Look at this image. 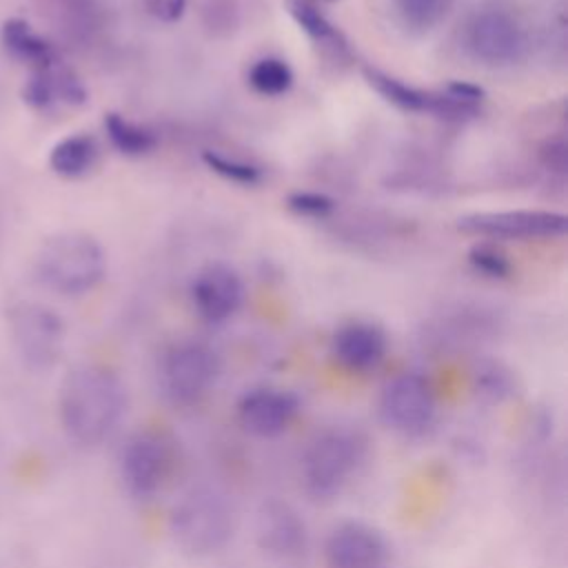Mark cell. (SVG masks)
<instances>
[{"mask_svg":"<svg viewBox=\"0 0 568 568\" xmlns=\"http://www.w3.org/2000/svg\"><path fill=\"white\" fill-rule=\"evenodd\" d=\"M58 413L71 442L87 448L100 446L124 419L126 388L106 366H78L62 382Z\"/></svg>","mask_w":568,"mask_h":568,"instance_id":"cell-1","label":"cell"},{"mask_svg":"<svg viewBox=\"0 0 568 568\" xmlns=\"http://www.w3.org/2000/svg\"><path fill=\"white\" fill-rule=\"evenodd\" d=\"M36 280L64 297L91 293L106 275L102 244L82 231H64L47 237L36 253Z\"/></svg>","mask_w":568,"mask_h":568,"instance_id":"cell-2","label":"cell"},{"mask_svg":"<svg viewBox=\"0 0 568 568\" xmlns=\"http://www.w3.org/2000/svg\"><path fill=\"white\" fill-rule=\"evenodd\" d=\"M173 541L193 557H209L226 548L235 532V510L224 490L211 484L191 486L171 508Z\"/></svg>","mask_w":568,"mask_h":568,"instance_id":"cell-3","label":"cell"},{"mask_svg":"<svg viewBox=\"0 0 568 568\" xmlns=\"http://www.w3.org/2000/svg\"><path fill=\"white\" fill-rule=\"evenodd\" d=\"M368 457V437L357 426L320 430L302 455L304 490L320 501L337 497Z\"/></svg>","mask_w":568,"mask_h":568,"instance_id":"cell-4","label":"cell"},{"mask_svg":"<svg viewBox=\"0 0 568 568\" xmlns=\"http://www.w3.org/2000/svg\"><path fill=\"white\" fill-rule=\"evenodd\" d=\"M7 326L16 353L31 371H49L64 346L62 317L40 302H16L7 311Z\"/></svg>","mask_w":568,"mask_h":568,"instance_id":"cell-5","label":"cell"},{"mask_svg":"<svg viewBox=\"0 0 568 568\" xmlns=\"http://www.w3.org/2000/svg\"><path fill=\"white\" fill-rule=\"evenodd\" d=\"M382 422L402 437L417 439L433 430L437 422V397L419 373H399L379 393Z\"/></svg>","mask_w":568,"mask_h":568,"instance_id":"cell-6","label":"cell"},{"mask_svg":"<svg viewBox=\"0 0 568 568\" xmlns=\"http://www.w3.org/2000/svg\"><path fill=\"white\" fill-rule=\"evenodd\" d=\"M220 359L213 348L200 342L171 346L160 364V386L175 406H193L215 386Z\"/></svg>","mask_w":568,"mask_h":568,"instance_id":"cell-7","label":"cell"},{"mask_svg":"<svg viewBox=\"0 0 568 568\" xmlns=\"http://www.w3.org/2000/svg\"><path fill=\"white\" fill-rule=\"evenodd\" d=\"M120 479L135 499H151L171 475L173 450L158 430H138L120 448Z\"/></svg>","mask_w":568,"mask_h":568,"instance_id":"cell-8","label":"cell"},{"mask_svg":"<svg viewBox=\"0 0 568 568\" xmlns=\"http://www.w3.org/2000/svg\"><path fill=\"white\" fill-rule=\"evenodd\" d=\"M457 226L475 235L532 240V237L564 235L568 229V217L557 211H539V209L481 211V213H470L459 217Z\"/></svg>","mask_w":568,"mask_h":568,"instance_id":"cell-9","label":"cell"},{"mask_svg":"<svg viewBox=\"0 0 568 568\" xmlns=\"http://www.w3.org/2000/svg\"><path fill=\"white\" fill-rule=\"evenodd\" d=\"M255 541L271 559L295 561L308 548V528L293 504L266 499L255 515Z\"/></svg>","mask_w":568,"mask_h":568,"instance_id":"cell-10","label":"cell"},{"mask_svg":"<svg viewBox=\"0 0 568 568\" xmlns=\"http://www.w3.org/2000/svg\"><path fill=\"white\" fill-rule=\"evenodd\" d=\"M466 49L484 64H510L524 51V33L508 13L488 9L470 18L466 27Z\"/></svg>","mask_w":568,"mask_h":568,"instance_id":"cell-11","label":"cell"},{"mask_svg":"<svg viewBox=\"0 0 568 568\" xmlns=\"http://www.w3.org/2000/svg\"><path fill=\"white\" fill-rule=\"evenodd\" d=\"M388 555L390 546L386 537L364 521H344L324 541L328 568H382Z\"/></svg>","mask_w":568,"mask_h":568,"instance_id":"cell-12","label":"cell"},{"mask_svg":"<svg viewBox=\"0 0 568 568\" xmlns=\"http://www.w3.org/2000/svg\"><path fill=\"white\" fill-rule=\"evenodd\" d=\"M191 300L197 315L209 324L226 322L237 313L244 300V284L240 273L224 264L211 262L197 271L191 284Z\"/></svg>","mask_w":568,"mask_h":568,"instance_id":"cell-13","label":"cell"},{"mask_svg":"<svg viewBox=\"0 0 568 568\" xmlns=\"http://www.w3.org/2000/svg\"><path fill=\"white\" fill-rule=\"evenodd\" d=\"M300 399L284 388L257 386L246 390L237 402L240 426L255 437H277L297 417Z\"/></svg>","mask_w":568,"mask_h":568,"instance_id":"cell-14","label":"cell"},{"mask_svg":"<svg viewBox=\"0 0 568 568\" xmlns=\"http://www.w3.org/2000/svg\"><path fill=\"white\" fill-rule=\"evenodd\" d=\"M82 78L62 60L33 69L22 87V100L29 109L47 113L58 106H80L87 102Z\"/></svg>","mask_w":568,"mask_h":568,"instance_id":"cell-15","label":"cell"},{"mask_svg":"<svg viewBox=\"0 0 568 568\" xmlns=\"http://www.w3.org/2000/svg\"><path fill=\"white\" fill-rule=\"evenodd\" d=\"M364 78L366 82L393 106L402 109V111H410V113H435L442 118H462L468 113H475V109L453 100L448 93H433V91H424L417 89L395 75H388L375 67H366L364 69Z\"/></svg>","mask_w":568,"mask_h":568,"instance_id":"cell-16","label":"cell"},{"mask_svg":"<svg viewBox=\"0 0 568 568\" xmlns=\"http://www.w3.org/2000/svg\"><path fill=\"white\" fill-rule=\"evenodd\" d=\"M388 348L386 333L371 322H351L335 331L331 353L351 373H366L382 364Z\"/></svg>","mask_w":568,"mask_h":568,"instance_id":"cell-17","label":"cell"},{"mask_svg":"<svg viewBox=\"0 0 568 568\" xmlns=\"http://www.w3.org/2000/svg\"><path fill=\"white\" fill-rule=\"evenodd\" d=\"M0 44L9 58L29 67V71L60 60L58 49L22 18H7L0 27Z\"/></svg>","mask_w":568,"mask_h":568,"instance_id":"cell-18","label":"cell"},{"mask_svg":"<svg viewBox=\"0 0 568 568\" xmlns=\"http://www.w3.org/2000/svg\"><path fill=\"white\" fill-rule=\"evenodd\" d=\"M100 158L95 135L75 131L58 140L49 151V169L62 180H80L93 171Z\"/></svg>","mask_w":568,"mask_h":568,"instance_id":"cell-19","label":"cell"},{"mask_svg":"<svg viewBox=\"0 0 568 568\" xmlns=\"http://www.w3.org/2000/svg\"><path fill=\"white\" fill-rule=\"evenodd\" d=\"M104 131H106V138L109 142L122 153V155H129V158H140V155H146L149 151L155 149L158 144V138L151 129L124 118L122 113H115V111H109L104 115Z\"/></svg>","mask_w":568,"mask_h":568,"instance_id":"cell-20","label":"cell"},{"mask_svg":"<svg viewBox=\"0 0 568 568\" xmlns=\"http://www.w3.org/2000/svg\"><path fill=\"white\" fill-rule=\"evenodd\" d=\"M248 84L253 87V91H257L260 95L266 98H275L286 93L293 87V69L288 67L286 60L275 58V55H266L260 58L251 64L248 69Z\"/></svg>","mask_w":568,"mask_h":568,"instance_id":"cell-21","label":"cell"},{"mask_svg":"<svg viewBox=\"0 0 568 568\" xmlns=\"http://www.w3.org/2000/svg\"><path fill=\"white\" fill-rule=\"evenodd\" d=\"M286 9L291 13V18L295 20V24L315 42L328 44L333 49H346V42L342 38V33L326 20V16L313 7L306 0H288Z\"/></svg>","mask_w":568,"mask_h":568,"instance_id":"cell-22","label":"cell"},{"mask_svg":"<svg viewBox=\"0 0 568 568\" xmlns=\"http://www.w3.org/2000/svg\"><path fill=\"white\" fill-rule=\"evenodd\" d=\"M399 20L410 31H430L450 9V0H393Z\"/></svg>","mask_w":568,"mask_h":568,"instance_id":"cell-23","label":"cell"},{"mask_svg":"<svg viewBox=\"0 0 568 568\" xmlns=\"http://www.w3.org/2000/svg\"><path fill=\"white\" fill-rule=\"evenodd\" d=\"M473 388H475V393L481 402L501 404V402L513 397L515 377L510 375V371L506 366L490 362V364H484V366L477 368L475 379H473Z\"/></svg>","mask_w":568,"mask_h":568,"instance_id":"cell-24","label":"cell"},{"mask_svg":"<svg viewBox=\"0 0 568 568\" xmlns=\"http://www.w3.org/2000/svg\"><path fill=\"white\" fill-rule=\"evenodd\" d=\"M202 160L204 164L222 175L224 180H231V182H237V184H255L260 182L262 178V171L255 166V164H248V162H242V160H235V158H229V155H222L217 151H204L202 153Z\"/></svg>","mask_w":568,"mask_h":568,"instance_id":"cell-25","label":"cell"},{"mask_svg":"<svg viewBox=\"0 0 568 568\" xmlns=\"http://www.w3.org/2000/svg\"><path fill=\"white\" fill-rule=\"evenodd\" d=\"M468 262L473 264V268H477L479 273L495 277V280H504L510 273V262L508 257L497 251L490 244H475L468 251Z\"/></svg>","mask_w":568,"mask_h":568,"instance_id":"cell-26","label":"cell"},{"mask_svg":"<svg viewBox=\"0 0 568 568\" xmlns=\"http://www.w3.org/2000/svg\"><path fill=\"white\" fill-rule=\"evenodd\" d=\"M286 204L291 211L308 217H324L335 209V200L317 191H295L288 195Z\"/></svg>","mask_w":568,"mask_h":568,"instance_id":"cell-27","label":"cell"},{"mask_svg":"<svg viewBox=\"0 0 568 568\" xmlns=\"http://www.w3.org/2000/svg\"><path fill=\"white\" fill-rule=\"evenodd\" d=\"M55 4L75 31H89L93 22V0H55Z\"/></svg>","mask_w":568,"mask_h":568,"instance_id":"cell-28","label":"cell"},{"mask_svg":"<svg viewBox=\"0 0 568 568\" xmlns=\"http://www.w3.org/2000/svg\"><path fill=\"white\" fill-rule=\"evenodd\" d=\"M144 7L160 22H178L184 16L186 0H144Z\"/></svg>","mask_w":568,"mask_h":568,"instance_id":"cell-29","label":"cell"},{"mask_svg":"<svg viewBox=\"0 0 568 568\" xmlns=\"http://www.w3.org/2000/svg\"><path fill=\"white\" fill-rule=\"evenodd\" d=\"M382 568H386V566H382Z\"/></svg>","mask_w":568,"mask_h":568,"instance_id":"cell-30","label":"cell"}]
</instances>
